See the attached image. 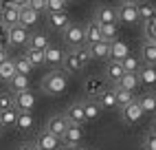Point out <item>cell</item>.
I'll return each instance as SVG.
<instances>
[{
  "mask_svg": "<svg viewBox=\"0 0 156 150\" xmlns=\"http://www.w3.org/2000/svg\"><path fill=\"white\" fill-rule=\"evenodd\" d=\"M136 75H139V84H143V86H150V91H152L154 82H156V69L152 66V64H143Z\"/></svg>",
  "mask_w": 156,
  "mask_h": 150,
  "instance_id": "cell-19",
  "label": "cell"
},
{
  "mask_svg": "<svg viewBox=\"0 0 156 150\" xmlns=\"http://www.w3.org/2000/svg\"><path fill=\"white\" fill-rule=\"evenodd\" d=\"M37 20H40V13L37 11H33L31 7H20V24L22 27H33V24H37Z\"/></svg>",
  "mask_w": 156,
  "mask_h": 150,
  "instance_id": "cell-25",
  "label": "cell"
},
{
  "mask_svg": "<svg viewBox=\"0 0 156 150\" xmlns=\"http://www.w3.org/2000/svg\"><path fill=\"white\" fill-rule=\"evenodd\" d=\"M68 88V73L66 71H51L42 80V91L46 95H62Z\"/></svg>",
  "mask_w": 156,
  "mask_h": 150,
  "instance_id": "cell-1",
  "label": "cell"
},
{
  "mask_svg": "<svg viewBox=\"0 0 156 150\" xmlns=\"http://www.w3.org/2000/svg\"><path fill=\"white\" fill-rule=\"evenodd\" d=\"M16 117H18V108H13V106L7 111H0V124L5 126V130L16 126Z\"/></svg>",
  "mask_w": 156,
  "mask_h": 150,
  "instance_id": "cell-35",
  "label": "cell"
},
{
  "mask_svg": "<svg viewBox=\"0 0 156 150\" xmlns=\"http://www.w3.org/2000/svg\"><path fill=\"white\" fill-rule=\"evenodd\" d=\"M16 130H22V133H31L35 128V117L31 111H18V117H16Z\"/></svg>",
  "mask_w": 156,
  "mask_h": 150,
  "instance_id": "cell-13",
  "label": "cell"
},
{
  "mask_svg": "<svg viewBox=\"0 0 156 150\" xmlns=\"http://www.w3.org/2000/svg\"><path fill=\"white\" fill-rule=\"evenodd\" d=\"M84 135H86L84 126H75V124H68V128H66L64 133H62L59 141H62V144H68V146H79L81 141H84Z\"/></svg>",
  "mask_w": 156,
  "mask_h": 150,
  "instance_id": "cell-7",
  "label": "cell"
},
{
  "mask_svg": "<svg viewBox=\"0 0 156 150\" xmlns=\"http://www.w3.org/2000/svg\"><path fill=\"white\" fill-rule=\"evenodd\" d=\"M136 13H139V20H154V13H156V7L152 0H145V2H136Z\"/></svg>",
  "mask_w": 156,
  "mask_h": 150,
  "instance_id": "cell-28",
  "label": "cell"
},
{
  "mask_svg": "<svg viewBox=\"0 0 156 150\" xmlns=\"http://www.w3.org/2000/svg\"><path fill=\"white\" fill-rule=\"evenodd\" d=\"M141 62L143 64H156V42L154 40H145L141 47Z\"/></svg>",
  "mask_w": 156,
  "mask_h": 150,
  "instance_id": "cell-21",
  "label": "cell"
},
{
  "mask_svg": "<svg viewBox=\"0 0 156 150\" xmlns=\"http://www.w3.org/2000/svg\"><path fill=\"white\" fill-rule=\"evenodd\" d=\"M112 86H119V88H123V91L134 93V91L141 86V84H139V75H136V73H123L121 77H119V82L112 84Z\"/></svg>",
  "mask_w": 156,
  "mask_h": 150,
  "instance_id": "cell-17",
  "label": "cell"
},
{
  "mask_svg": "<svg viewBox=\"0 0 156 150\" xmlns=\"http://www.w3.org/2000/svg\"><path fill=\"white\" fill-rule=\"evenodd\" d=\"M106 88V80L103 77H88L84 82V93L86 97H97V95Z\"/></svg>",
  "mask_w": 156,
  "mask_h": 150,
  "instance_id": "cell-16",
  "label": "cell"
},
{
  "mask_svg": "<svg viewBox=\"0 0 156 150\" xmlns=\"http://www.w3.org/2000/svg\"><path fill=\"white\" fill-rule=\"evenodd\" d=\"M123 73H126V71H123V66H121L119 60H108V64H106V77L112 80V84H117Z\"/></svg>",
  "mask_w": 156,
  "mask_h": 150,
  "instance_id": "cell-27",
  "label": "cell"
},
{
  "mask_svg": "<svg viewBox=\"0 0 156 150\" xmlns=\"http://www.w3.org/2000/svg\"><path fill=\"white\" fill-rule=\"evenodd\" d=\"M62 36H64V42H66L70 49L84 44V27H81V24H73L70 22L64 31H62Z\"/></svg>",
  "mask_w": 156,
  "mask_h": 150,
  "instance_id": "cell-5",
  "label": "cell"
},
{
  "mask_svg": "<svg viewBox=\"0 0 156 150\" xmlns=\"http://www.w3.org/2000/svg\"><path fill=\"white\" fill-rule=\"evenodd\" d=\"M35 104H37V97H35V93L31 88L13 93V108H18V111H33Z\"/></svg>",
  "mask_w": 156,
  "mask_h": 150,
  "instance_id": "cell-4",
  "label": "cell"
},
{
  "mask_svg": "<svg viewBox=\"0 0 156 150\" xmlns=\"http://www.w3.org/2000/svg\"><path fill=\"white\" fill-rule=\"evenodd\" d=\"M110 53H108V60H123V58H126L128 55V47L126 44H123V42H119V40H112L110 42Z\"/></svg>",
  "mask_w": 156,
  "mask_h": 150,
  "instance_id": "cell-29",
  "label": "cell"
},
{
  "mask_svg": "<svg viewBox=\"0 0 156 150\" xmlns=\"http://www.w3.org/2000/svg\"><path fill=\"white\" fill-rule=\"evenodd\" d=\"M95 99L101 106V111L103 108H117V102H114V88H103Z\"/></svg>",
  "mask_w": 156,
  "mask_h": 150,
  "instance_id": "cell-26",
  "label": "cell"
},
{
  "mask_svg": "<svg viewBox=\"0 0 156 150\" xmlns=\"http://www.w3.org/2000/svg\"><path fill=\"white\" fill-rule=\"evenodd\" d=\"M143 150H156V130L154 128H150L143 135Z\"/></svg>",
  "mask_w": 156,
  "mask_h": 150,
  "instance_id": "cell-40",
  "label": "cell"
},
{
  "mask_svg": "<svg viewBox=\"0 0 156 150\" xmlns=\"http://www.w3.org/2000/svg\"><path fill=\"white\" fill-rule=\"evenodd\" d=\"M64 2H66V5H68V2H75V0H64Z\"/></svg>",
  "mask_w": 156,
  "mask_h": 150,
  "instance_id": "cell-52",
  "label": "cell"
},
{
  "mask_svg": "<svg viewBox=\"0 0 156 150\" xmlns=\"http://www.w3.org/2000/svg\"><path fill=\"white\" fill-rule=\"evenodd\" d=\"M48 44H51V40L46 33H33L27 40V49H35V51H44Z\"/></svg>",
  "mask_w": 156,
  "mask_h": 150,
  "instance_id": "cell-24",
  "label": "cell"
},
{
  "mask_svg": "<svg viewBox=\"0 0 156 150\" xmlns=\"http://www.w3.org/2000/svg\"><path fill=\"white\" fill-rule=\"evenodd\" d=\"M13 106V95L11 93H0V111H7Z\"/></svg>",
  "mask_w": 156,
  "mask_h": 150,
  "instance_id": "cell-42",
  "label": "cell"
},
{
  "mask_svg": "<svg viewBox=\"0 0 156 150\" xmlns=\"http://www.w3.org/2000/svg\"><path fill=\"white\" fill-rule=\"evenodd\" d=\"M62 60H64V51L48 44L44 49V64H48V66H62Z\"/></svg>",
  "mask_w": 156,
  "mask_h": 150,
  "instance_id": "cell-18",
  "label": "cell"
},
{
  "mask_svg": "<svg viewBox=\"0 0 156 150\" xmlns=\"http://www.w3.org/2000/svg\"><path fill=\"white\" fill-rule=\"evenodd\" d=\"M73 53H75V58L84 64V66H88V64L92 62V58H90V51H88V47L86 44H81V47H75V49H70Z\"/></svg>",
  "mask_w": 156,
  "mask_h": 150,
  "instance_id": "cell-38",
  "label": "cell"
},
{
  "mask_svg": "<svg viewBox=\"0 0 156 150\" xmlns=\"http://www.w3.org/2000/svg\"><path fill=\"white\" fill-rule=\"evenodd\" d=\"M121 62V66H123V71L126 73H139V69L143 66V62H141V58H136V55H132V53H128L123 60H119Z\"/></svg>",
  "mask_w": 156,
  "mask_h": 150,
  "instance_id": "cell-32",
  "label": "cell"
},
{
  "mask_svg": "<svg viewBox=\"0 0 156 150\" xmlns=\"http://www.w3.org/2000/svg\"><path fill=\"white\" fill-rule=\"evenodd\" d=\"M117 11V22L121 24H136L139 22V13H136V5H119Z\"/></svg>",
  "mask_w": 156,
  "mask_h": 150,
  "instance_id": "cell-9",
  "label": "cell"
},
{
  "mask_svg": "<svg viewBox=\"0 0 156 150\" xmlns=\"http://www.w3.org/2000/svg\"><path fill=\"white\" fill-rule=\"evenodd\" d=\"M16 75V66H13V60H5L0 64V80L2 82H9Z\"/></svg>",
  "mask_w": 156,
  "mask_h": 150,
  "instance_id": "cell-37",
  "label": "cell"
},
{
  "mask_svg": "<svg viewBox=\"0 0 156 150\" xmlns=\"http://www.w3.org/2000/svg\"><path fill=\"white\" fill-rule=\"evenodd\" d=\"M95 22H99V24H110V22H117V11H114V7H110V5H99L97 9H95ZM119 24V22H117Z\"/></svg>",
  "mask_w": 156,
  "mask_h": 150,
  "instance_id": "cell-11",
  "label": "cell"
},
{
  "mask_svg": "<svg viewBox=\"0 0 156 150\" xmlns=\"http://www.w3.org/2000/svg\"><path fill=\"white\" fill-rule=\"evenodd\" d=\"M46 130L51 133V135H55V137H62V133L68 128V119L64 117V113L62 115H53V117H48V122H46Z\"/></svg>",
  "mask_w": 156,
  "mask_h": 150,
  "instance_id": "cell-14",
  "label": "cell"
},
{
  "mask_svg": "<svg viewBox=\"0 0 156 150\" xmlns=\"http://www.w3.org/2000/svg\"><path fill=\"white\" fill-rule=\"evenodd\" d=\"M35 146H37L40 150H59L62 141H59V137L51 135L46 128H42V130L37 133V137H35Z\"/></svg>",
  "mask_w": 156,
  "mask_h": 150,
  "instance_id": "cell-8",
  "label": "cell"
},
{
  "mask_svg": "<svg viewBox=\"0 0 156 150\" xmlns=\"http://www.w3.org/2000/svg\"><path fill=\"white\" fill-rule=\"evenodd\" d=\"M62 69H64L66 73H70V75H75V73H79V71H84L86 66L81 64L77 58H75V53H64V60H62Z\"/></svg>",
  "mask_w": 156,
  "mask_h": 150,
  "instance_id": "cell-20",
  "label": "cell"
},
{
  "mask_svg": "<svg viewBox=\"0 0 156 150\" xmlns=\"http://www.w3.org/2000/svg\"><path fill=\"white\" fill-rule=\"evenodd\" d=\"M136 102H139V108L143 111V113H154L156 111V95H154V91H150V93H145L143 97H136Z\"/></svg>",
  "mask_w": 156,
  "mask_h": 150,
  "instance_id": "cell-30",
  "label": "cell"
},
{
  "mask_svg": "<svg viewBox=\"0 0 156 150\" xmlns=\"http://www.w3.org/2000/svg\"><path fill=\"white\" fill-rule=\"evenodd\" d=\"M24 58H27V62H29L33 69H40V66H44V51L27 49V51H24Z\"/></svg>",
  "mask_w": 156,
  "mask_h": 150,
  "instance_id": "cell-33",
  "label": "cell"
},
{
  "mask_svg": "<svg viewBox=\"0 0 156 150\" xmlns=\"http://www.w3.org/2000/svg\"><path fill=\"white\" fill-rule=\"evenodd\" d=\"M46 20H48V27H51V29H55V31H64V29L70 24V16L66 13V9L46 13Z\"/></svg>",
  "mask_w": 156,
  "mask_h": 150,
  "instance_id": "cell-10",
  "label": "cell"
},
{
  "mask_svg": "<svg viewBox=\"0 0 156 150\" xmlns=\"http://www.w3.org/2000/svg\"><path fill=\"white\" fill-rule=\"evenodd\" d=\"M119 2H121V5H136L139 0H119Z\"/></svg>",
  "mask_w": 156,
  "mask_h": 150,
  "instance_id": "cell-50",
  "label": "cell"
},
{
  "mask_svg": "<svg viewBox=\"0 0 156 150\" xmlns=\"http://www.w3.org/2000/svg\"><path fill=\"white\" fill-rule=\"evenodd\" d=\"M110 42H103V40H99V42H95V44H90L88 47V51H90V58L92 60H108V53H110Z\"/></svg>",
  "mask_w": 156,
  "mask_h": 150,
  "instance_id": "cell-23",
  "label": "cell"
},
{
  "mask_svg": "<svg viewBox=\"0 0 156 150\" xmlns=\"http://www.w3.org/2000/svg\"><path fill=\"white\" fill-rule=\"evenodd\" d=\"M117 33H119L117 22L101 24V40H103V42H112V40H117Z\"/></svg>",
  "mask_w": 156,
  "mask_h": 150,
  "instance_id": "cell-36",
  "label": "cell"
},
{
  "mask_svg": "<svg viewBox=\"0 0 156 150\" xmlns=\"http://www.w3.org/2000/svg\"><path fill=\"white\" fill-rule=\"evenodd\" d=\"M119 113H121V122L123 124H128V126H134V124H139L141 119H143V111L139 108V102H136V97H134L128 106H123V108H119Z\"/></svg>",
  "mask_w": 156,
  "mask_h": 150,
  "instance_id": "cell-2",
  "label": "cell"
},
{
  "mask_svg": "<svg viewBox=\"0 0 156 150\" xmlns=\"http://www.w3.org/2000/svg\"><path fill=\"white\" fill-rule=\"evenodd\" d=\"M64 0H46V11L44 13H51V11H62L64 9Z\"/></svg>",
  "mask_w": 156,
  "mask_h": 150,
  "instance_id": "cell-44",
  "label": "cell"
},
{
  "mask_svg": "<svg viewBox=\"0 0 156 150\" xmlns=\"http://www.w3.org/2000/svg\"><path fill=\"white\" fill-rule=\"evenodd\" d=\"M0 22H2L5 27L20 24V7L2 0V2H0Z\"/></svg>",
  "mask_w": 156,
  "mask_h": 150,
  "instance_id": "cell-3",
  "label": "cell"
},
{
  "mask_svg": "<svg viewBox=\"0 0 156 150\" xmlns=\"http://www.w3.org/2000/svg\"><path fill=\"white\" fill-rule=\"evenodd\" d=\"M81 106H84V117H86V122H92V119H97V117L101 115V106L97 104L95 97H88L86 102H81Z\"/></svg>",
  "mask_w": 156,
  "mask_h": 150,
  "instance_id": "cell-22",
  "label": "cell"
},
{
  "mask_svg": "<svg viewBox=\"0 0 156 150\" xmlns=\"http://www.w3.org/2000/svg\"><path fill=\"white\" fill-rule=\"evenodd\" d=\"M99 40H101V24L92 20V22H88L84 27V44L90 47V44H95V42H99Z\"/></svg>",
  "mask_w": 156,
  "mask_h": 150,
  "instance_id": "cell-15",
  "label": "cell"
},
{
  "mask_svg": "<svg viewBox=\"0 0 156 150\" xmlns=\"http://www.w3.org/2000/svg\"><path fill=\"white\" fill-rule=\"evenodd\" d=\"M7 2H11V5H16V7H24L27 0H7Z\"/></svg>",
  "mask_w": 156,
  "mask_h": 150,
  "instance_id": "cell-48",
  "label": "cell"
},
{
  "mask_svg": "<svg viewBox=\"0 0 156 150\" xmlns=\"http://www.w3.org/2000/svg\"><path fill=\"white\" fill-rule=\"evenodd\" d=\"M64 117L68 119V124H75V126H84L86 124V117H84V106H81V102H75V104H70Z\"/></svg>",
  "mask_w": 156,
  "mask_h": 150,
  "instance_id": "cell-12",
  "label": "cell"
},
{
  "mask_svg": "<svg viewBox=\"0 0 156 150\" xmlns=\"http://www.w3.org/2000/svg\"><path fill=\"white\" fill-rule=\"evenodd\" d=\"M27 7H31L37 13H44L46 11V0H27Z\"/></svg>",
  "mask_w": 156,
  "mask_h": 150,
  "instance_id": "cell-43",
  "label": "cell"
},
{
  "mask_svg": "<svg viewBox=\"0 0 156 150\" xmlns=\"http://www.w3.org/2000/svg\"><path fill=\"white\" fill-rule=\"evenodd\" d=\"M7 84H9V91H11V93L27 91V88H29V75H20V73H16Z\"/></svg>",
  "mask_w": 156,
  "mask_h": 150,
  "instance_id": "cell-31",
  "label": "cell"
},
{
  "mask_svg": "<svg viewBox=\"0 0 156 150\" xmlns=\"http://www.w3.org/2000/svg\"><path fill=\"white\" fill-rule=\"evenodd\" d=\"M145 40H156V20H145Z\"/></svg>",
  "mask_w": 156,
  "mask_h": 150,
  "instance_id": "cell-41",
  "label": "cell"
},
{
  "mask_svg": "<svg viewBox=\"0 0 156 150\" xmlns=\"http://www.w3.org/2000/svg\"><path fill=\"white\" fill-rule=\"evenodd\" d=\"M5 60H9V55H7V49H0V64H2Z\"/></svg>",
  "mask_w": 156,
  "mask_h": 150,
  "instance_id": "cell-49",
  "label": "cell"
},
{
  "mask_svg": "<svg viewBox=\"0 0 156 150\" xmlns=\"http://www.w3.org/2000/svg\"><path fill=\"white\" fill-rule=\"evenodd\" d=\"M2 133H5V126H2V124H0V137H2Z\"/></svg>",
  "mask_w": 156,
  "mask_h": 150,
  "instance_id": "cell-51",
  "label": "cell"
},
{
  "mask_svg": "<svg viewBox=\"0 0 156 150\" xmlns=\"http://www.w3.org/2000/svg\"><path fill=\"white\" fill-rule=\"evenodd\" d=\"M18 150H40V148L35 146V141H24V144H20Z\"/></svg>",
  "mask_w": 156,
  "mask_h": 150,
  "instance_id": "cell-46",
  "label": "cell"
},
{
  "mask_svg": "<svg viewBox=\"0 0 156 150\" xmlns=\"http://www.w3.org/2000/svg\"><path fill=\"white\" fill-rule=\"evenodd\" d=\"M59 150H81L79 146H68V144H62L59 146Z\"/></svg>",
  "mask_w": 156,
  "mask_h": 150,
  "instance_id": "cell-47",
  "label": "cell"
},
{
  "mask_svg": "<svg viewBox=\"0 0 156 150\" xmlns=\"http://www.w3.org/2000/svg\"><path fill=\"white\" fill-rule=\"evenodd\" d=\"M9 47V40H7V27L0 22V49H7Z\"/></svg>",
  "mask_w": 156,
  "mask_h": 150,
  "instance_id": "cell-45",
  "label": "cell"
},
{
  "mask_svg": "<svg viewBox=\"0 0 156 150\" xmlns=\"http://www.w3.org/2000/svg\"><path fill=\"white\" fill-rule=\"evenodd\" d=\"M13 66H16V73H20V75H29L31 71H33V66L27 62V58L22 55V58H18V60H13Z\"/></svg>",
  "mask_w": 156,
  "mask_h": 150,
  "instance_id": "cell-39",
  "label": "cell"
},
{
  "mask_svg": "<svg viewBox=\"0 0 156 150\" xmlns=\"http://www.w3.org/2000/svg\"><path fill=\"white\" fill-rule=\"evenodd\" d=\"M7 40H9V47H24L27 40H29V31L22 24H11L7 27Z\"/></svg>",
  "mask_w": 156,
  "mask_h": 150,
  "instance_id": "cell-6",
  "label": "cell"
},
{
  "mask_svg": "<svg viewBox=\"0 0 156 150\" xmlns=\"http://www.w3.org/2000/svg\"><path fill=\"white\" fill-rule=\"evenodd\" d=\"M114 88V102H117V108H123V106H128L132 99H134V93L130 91H123L119 86H112Z\"/></svg>",
  "mask_w": 156,
  "mask_h": 150,
  "instance_id": "cell-34",
  "label": "cell"
}]
</instances>
